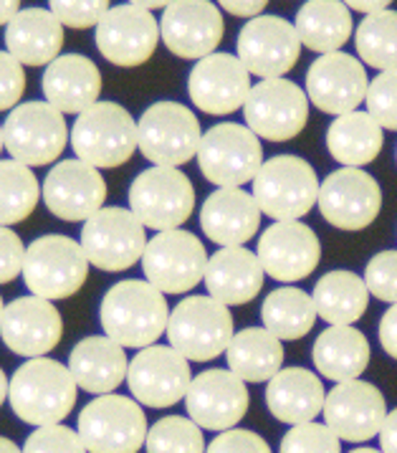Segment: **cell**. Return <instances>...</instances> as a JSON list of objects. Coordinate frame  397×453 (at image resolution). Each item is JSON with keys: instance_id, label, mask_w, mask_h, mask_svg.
<instances>
[{"instance_id": "obj_59", "label": "cell", "mask_w": 397, "mask_h": 453, "mask_svg": "<svg viewBox=\"0 0 397 453\" xmlns=\"http://www.w3.org/2000/svg\"><path fill=\"white\" fill-rule=\"evenodd\" d=\"M5 150V140H3V125H0V152Z\"/></svg>"}, {"instance_id": "obj_47", "label": "cell", "mask_w": 397, "mask_h": 453, "mask_svg": "<svg viewBox=\"0 0 397 453\" xmlns=\"http://www.w3.org/2000/svg\"><path fill=\"white\" fill-rule=\"evenodd\" d=\"M26 66L16 56L0 51V111H13L26 91Z\"/></svg>"}, {"instance_id": "obj_57", "label": "cell", "mask_w": 397, "mask_h": 453, "mask_svg": "<svg viewBox=\"0 0 397 453\" xmlns=\"http://www.w3.org/2000/svg\"><path fill=\"white\" fill-rule=\"evenodd\" d=\"M8 393H11V380L5 378V372H3V367H0V405L5 403Z\"/></svg>"}, {"instance_id": "obj_39", "label": "cell", "mask_w": 397, "mask_h": 453, "mask_svg": "<svg viewBox=\"0 0 397 453\" xmlns=\"http://www.w3.org/2000/svg\"><path fill=\"white\" fill-rule=\"evenodd\" d=\"M41 185L34 170L19 160H0V226H16L36 211Z\"/></svg>"}, {"instance_id": "obj_11", "label": "cell", "mask_w": 397, "mask_h": 453, "mask_svg": "<svg viewBox=\"0 0 397 453\" xmlns=\"http://www.w3.org/2000/svg\"><path fill=\"white\" fill-rule=\"evenodd\" d=\"M198 165L205 180L218 188H243L256 180L263 165V147L248 125L220 122L202 134Z\"/></svg>"}, {"instance_id": "obj_21", "label": "cell", "mask_w": 397, "mask_h": 453, "mask_svg": "<svg viewBox=\"0 0 397 453\" xmlns=\"http://www.w3.org/2000/svg\"><path fill=\"white\" fill-rule=\"evenodd\" d=\"M0 337L3 345L19 357H46L64 337L61 311L49 299L34 294L19 296L11 304H5L0 319Z\"/></svg>"}, {"instance_id": "obj_15", "label": "cell", "mask_w": 397, "mask_h": 453, "mask_svg": "<svg viewBox=\"0 0 397 453\" xmlns=\"http://www.w3.org/2000/svg\"><path fill=\"white\" fill-rule=\"evenodd\" d=\"M96 49L109 64L119 69H137L147 64L163 41L160 23L152 11L122 3L109 8V13L96 26Z\"/></svg>"}, {"instance_id": "obj_56", "label": "cell", "mask_w": 397, "mask_h": 453, "mask_svg": "<svg viewBox=\"0 0 397 453\" xmlns=\"http://www.w3.org/2000/svg\"><path fill=\"white\" fill-rule=\"evenodd\" d=\"M0 453H23V449H19L11 438L0 435Z\"/></svg>"}, {"instance_id": "obj_31", "label": "cell", "mask_w": 397, "mask_h": 453, "mask_svg": "<svg viewBox=\"0 0 397 453\" xmlns=\"http://www.w3.org/2000/svg\"><path fill=\"white\" fill-rule=\"evenodd\" d=\"M69 370L81 390L91 395H109L126 380L129 365L125 347L107 334H94L73 347Z\"/></svg>"}, {"instance_id": "obj_30", "label": "cell", "mask_w": 397, "mask_h": 453, "mask_svg": "<svg viewBox=\"0 0 397 453\" xmlns=\"http://www.w3.org/2000/svg\"><path fill=\"white\" fill-rule=\"evenodd\" d=\"M3 38L5 51L23 66H49L64 51V23L46 8H23Z\"/></svg>"}, {"instance_id": "obj_45", "label": "cell", "mask_w": 397, "mask_h": 453, "mask_svg": "<svg viewBox=\"0 0 397 453\" xmlns=\"http://www.w3.org/2000/svg\"><path fill=\"white\" fill-rule=\"evenodd\" d=\"M23 453H89L79 431L69 426H41L26 438Z\"/></svg>"}, {"instance_id": "obj_20", "label": "cell", "mask_w": 397, "mask_h": 453, "mask_svg": "<svg viewBox=\"0 0 397 453\" xmlns=\"http://www.w3.org/2000/svg\"><path fill=\"white\" fill-rule=\"evenodd\" d=\"M41 196L49 208L61 220L79 223L89 220L94 213L104 208L107 200V180L96 167L84 160H61L51 167L41 185Z\"/></svg>"}, {"instance_id": "obj_35", "label": "cell", "mask_w": 397, "mask_h": 453, "mask_svg": "<svg viewBox=\"0 0 397 453\" xmlns=\"http://www.w3.org/2000/svg\"><path fill=\"white\" fill-rule=\"evenodd\" d=\"M385 132L370 111H349L337 117L326 129V147L344 167H362L378 160Z\"/></svg>"}, {"instance_id": "obj_12", "label": "cell", "mask_w": 397, "mask_h": 453, "mask_svg": "<svg viewBox=\"0 0 397 453\" xmlns=\"http://www.w3.org/2000/svg\"><path fill=\"white\" fill-rule=\"evenodd\" d=\"M79 243L91 266L102 272H126L142 261L147 234L142 220L132 211L109 205L84 223Z\"/></svg>"}, {"instance_id": "obj_48", "label": "cell", "mask_w": 397, "mask_h": 453, "mask_svg": "<svg viewBox=\"0 0 397 453\" xmlns=\"http://www.w3.org/2000/svg\"><path fill=\"white\" fill-rule=\"evenodd\" d=\"M205 453H271V446L253 431L231 428L216 435Z\"/></svg>"}, {"instance_id": "obj_18", "label": "cell", "mask_w": 397, "mask_h": 453, "mask_svg": "<svg viewBox=\"0 0 397 453\" xmlns=\"http://www.w3.org/2000/svg\"><path fill=\"white\" fill-rule=\"evenodd\" d=\"M302 46L294 23L279 16H258L240 28L235 49L251 76L284 79V73L296 66Z\"/></svg>"}, {"instance_id": "obj_25", "label": "cell", "mask_w": 397, "mask_h": 453, "mask_svg": "<svg viewBox=\"0 0 397 453\" xmlns=\"http://www.w3.org/2000/svg\"><path fill=\"white\" fill-rule=\"evenodd\" d=\"M251 73L238 56L210 54L195 61L187 76V94L193 104L213 117L233 114L251 94Z\"/></svg>"}, {"instance_id": "obj_8", "label": "cell", "mask_w": 397, "mask_h": 453, "mask_svg": "<svg viewBox=\"0 0 397 453\" xmlns=\"http://www.w3.org/2000/svg\"><path fill=\"white\" fill-rule=\"evenodd\" d=\"M129 211L152 231H175L195 211V188L178 167L152 165L129 185Z\"/></svg>"}, {"instance_id": "obj_38", "label": "cell", "mask_w": 397, "mask_h": 453, "mask_svg": "<svg viewBox=\"0 0 397 453\" xmlns=\"http://www.w3.org/2000/svg\"><path fill=\"white\" fill-rule=\"evenodd\" d=\"M261 319H263V326L281 342H294L314 329L319 311L311 294L296 287H281L263 299Z\"/></svg>"}, {"instance_id": "obj_28", "label": "cell", "mask_w": 397, "mask_h": 453, "mask_svg": "<svg viewBox=\"0 0 397 453\" xmlns=\"http://www.w3.org/2000/svg\"><path fill=\"white\" fill-rule=\"evenodd\" d=\"M46 102L61 114H81L99 102L102 72L89 56L61 54L41 76Z\"/></svg>"}, {"instance_id": "obj_22", "label": "cell", "mask_w": 397, "mask_h": 453, "mask_svg": "<svg viewBox=\"0 0 397 453\" xmlns=\"http://www.w3.org/2000/svg\"><path fill=\"white\" fill-rule=\"evenodd\" d=\"M223 13L210 0H175L163 11L160 34L170 54L200 61L223 41Z\"/></svg>"}, {"instance_id": "obj_44", "label": "cell", "mask_w": 397, "mask_h": 453, "mask_svg": "<svg viewBox=\"0 0 397 453\" xmlns=\"http://www.w3.org/2000/svg\"><path fill=\"white\" fill-rule=\"evenodd\" d=\"M111 0H49V11L64 23V28L87 31L96 28L109 13Z\"/></svg>"}, {"instance_id": "obj_29", "label": "cell", "mask_w": 397, "mask_h": 453, "mask_svg": "<svg viewBox=\"0 0 397 453\" xmlns=\"http://www.w3.org/2000/svg\"><path fill=\"white\" fill-rule=\"evenodd\" d=\"M263 266L256 251L246 246H228L208 258L205 287L208 294L225 307H240L256 299L263 289Z\"/></svg>"}, {"instance_id": "obj_43", "label": "cell", "mask_w": 397, "mask_h": 453, "mask_svg": "<svg viewBox=\"0 0 397 453\" xmlns=\"http://www.w3.org/2000/svg\"><path fill=\"white\" fill-rule=\"evenodd\" d=\"M364 104H367L370 117L378 119L379 127L397 132V69L379 72L370 81Z\"/></svg>"}, {"instance_id": "obj_6", "label": "cell", "mask_w": 397, "mask_h": 453, "mask_svg": "<svg viewBox=\"0 0 397 453\" xmlns=\"http://www.w3.org/2000/svg\"><path fill=\"white\" fill-rule=\"evenodd\" d=\"M3 140L13 160L28 167H43L61 157L66 142H72V129L66 127V114L49 102H23L8 111Z\"/></svg>"}, {"instance_id": "obj_14", "label": "cell", "mask_w": 397, "mask_h": 453, "mask_svg": "<svg viewBox=\"0 0 397 453\" xmlns=\"http://www.w3.org/2000/svg\"><path fill=\"white\" fill-rule=\"evenodd\" d=\"M243 117L258 137L289 142L307 127V91L289 79H261L243 104Z\"/></svg>"}, {"instance_id": "obj_41", "label": "cell", "mask_w": 397, "mask_h": 453, "mask_svg": "<svg viewBox=\"0 0 397 453\" xmlns=\"http://www.w3.org/2000/svg\"><path fill=\"white\" fill-rule=\"evenodd\" d=\"M145 449L147 453H205V438L193 418L167 416L149 428Z\"/></svg>"}, {"instance_id": "obj_55", "label": "cell", "mask_w": 397, "mask_h": 453, "mask_svg": "<svg viewBox=\"0 0 397 453\" xmlns=\"http://www.w3.org/2000/svg\"><path fill=\"white\" fill-rule=\"evenodd\" d=\"M126 3L140 5V8H147V11H157V8H167V5L175 3V0H126Z\"/></svg>"}, {"instance_id": "obj_51", "label": "cell", "mask_w": 397, "mask_h": 453, "mask_svg": "<svg viewBox=\"0 0 397 453\" xmlns=\"http://www.w3.org/2000/svg\"><path fill=\"white\" fill-rule=\"evenodd\" d=\"M223 11H228L235 19H258L269 8V0H218Z\"/></svg>"}, {"instance_id": "obj_9", "label": "cell", "mask_w": 397, "mask_h": 453, "mask_svg": "<svg viewBox=\"0 0 397 453\" xmlns=\"http://www.w3.org/2000/svg\"><path fill=\"white\" fill-rule=\"evenodd\" d=\"M79 435L89 453H137L145 446L147 416L126 395H96L79 413Z\"/></svg>"}, {"instance_id": "obj_19", "label": "cell", "mask_w": 397, "mask_h": 453, "mask_svg": "<svg viewBox=\"0 0 397 453\" xmlns=\"http://www.w3.org/2000/svg\"><path fill=\"white\" fill-rule=\"evenodd\" d=\"M251 395L246 380H240L231 367H213L193 378L185 408L187 418H193L205 431H231L248 413Z\"/></svg>"}, {"instance_id": "obj_33", "label": "cell", "mask_w": 397, "mask_h": 453, "mask_svg": "<svg viewBox=\"0 0 397 453\" xmlns=\"http://www.w3.org/2000/svg\"><path fill=\"white\" fill-rule=\"evenodd\" d=\"M311 355L319 375H324L326 380L349 382L360 380V375L370 365L372 349L360 329L344 325L326 326L317 337Z\"/></svg>"}, {"instance_id": "obj_1", "label": "cell", "mask_w": 397, "mask_h": 453, "mask_svg": "<svg viewBox=\"0 0 397 453\" xmlns=\"http://www.w3.org/2000/svg\"><path fill=\"white\" fill-rule=\"evenodd\" d=\"M99 322L104 334L125 349H145L157 345V340L167 332L170 309L163 291L147 279H126L104 294Z\"/></svg>"}, {"instance_id": "obj_17", "label": "cell", "mask_w": 397, "mask_h": 453, "mask_svg": "<svg viewBox=\"0 0 397 453\" xmlns=\"http://www.w3.org/2000/svg\"><path fill=\"white\" fill-rule=\"evenodd\" d=\"M193 382L190 360L182 357L175 347L149 345L140 349L126 372L129 393L147 408H170L187 395Z\"/></svg>"}, {"instance_id": "obj_24", "label": "cell", "mask_w": 397, "mask_h": 453, "mask_svg": "<svg viewBox=\"0 0 397 453\" xmlns=\"http://www.w3.org/2000/svg\"><path fill=\"white\" fill-rule=\"evenodd\" d=\"M258 261L276 281L294 284L319 266L322 243L302 220H276L258 238Z\"/></svg>"}, {"instance_id": "obj_27", "label": "cell", "mask_w": 397, "mask_h": 453, "mask_svg": "<svg viewBox=\"0 0 397 453\" xmlns=\"http://www.w3.org/2000/svg\"><path fill=\"white\" fill-rule=\"evenodd\" d=\"M261 208L240 188H218L200 208V228L220 249L248 243L261 228Z\"/></svg>"}, {"instance_id": "obj_13", "label": "cell", "mask_w": 397, "mask_h": 453, "mask_svg": "<svg viewBox=\"0 0 397 453\" xmlns=\"http://www.w3.org/2000/svg\"><path fill=\"white\" fill-rule=\"evenodd\" d=\"M208 254L205 246L190 231H163L147 241L142 272L152 287L163 294L193 291L205 279Z\"/></svg>"}, {"instance_id": "obj_60", "label": "cell", "mask_w": 397, "mask_h": 453, "mask_svg": "<svg viewBox=\"0 0 397 453\" xmlns=\"http://www.w3.org/2000/svg\"><path fill=\"white\" fill-rule=\"evenodd\" d=\"M3 311H5V304H3V296H0V319H3Z\"/></svg>"}, {"instance_id": "obj_26", "label": "cell", "mask_w": 397, "mask_h": 453, "mask_svg": "<svg viewBox=\"0 0 397 453\" xmlns=\"http://www.w3.org/2000/svg\"><path fill=\"white\" fill-rule=\"evenodd\" d=\"M326 426L349 443L370 441L382 431L387 403L372 382H337L324 400Z\"/></svg>"}, {"instance_id": "obj_5", "label": "cell", "mask_w": 397, "mask_h": 453, "mask_svg": "<svg viewBox=\"0 0 397 453\" xmlns=\"http://www.w3.org/2000/svg\"><path fill=\"white\" fill-rule=\"evenodd\" d=\"M233 317L225 304L208 296H187L170 311L167 340L190 363H208L225 355L233 340Z\"/></svg>"}, {"instance_id": "obj_3", "label": "cell", "mask_w": 397, "mask_h": 453, "mask_svg": "<svg viewBox=\"0 0 397 453\" xmlns=\"http://www.w3.org/2000/svg\"><path fill=\"white\" fill-rule=\"evenodd\" d=\"M72 147L79 160L96 170L122 167L137 152V122L117 102H96L81 111L72 127Z\"/></svg>"}, {"instance_id": "obj_50", "label": "cell", "mask_w": 397, "mask_h": 453, "mask_svg": "<svg viewBox=\"0 0 397 453\" xmlns=\"http://www.w3.org/2000/svg\"><path fill=\"white\" fill-rule=\"evenodd\" d=\"M379 345L393 360H397V304H390L379 319Z\"/></svg>"}, {"instance_id": "obj_58", "label": "cell", "mask_w": 397, "mask_h": 453, "mask_svg": "<svg viewBox=\"0 0 397 453\" xmlns=\"http://www.w3.org/2000/svg\"><path fill=\"white\" fill-rule=\"evenodd\" d=\"M349 453H382V451H378V449H370V446H367V449H355V451H349Z\"/></svg>"}, {"instance_id": "obj_4", "label": "cell", "mask_w": 397, "mask_h": 453, "mask_svg": "<svg viewBox=\"0 0 397 453\" xmlns=\"http://www.w3.org/2000/svg\"><path fill=\"white\" fill-rule=\"evenodd\" d=\"M89 258L81 243L69 236H41L26 246L23 281L34 296L58 302L69 299L89 279Z\"/></svg>"}, {"instance_id": "obj_34", "label": "cell", "mask_w": 397, "mask_h": 453, "mask_svg": "<svg viewBox=\"0 0 397 453\" xmlns=\"http://www.w3.org/2000/svg\"><path fill=\"white\" fill-rule=\"evenodd\" d=\"M294 26L302 43L319 56L340 51L355 34L352 11L342 0H307L299 8Z\"/></svg>"}, {"instance_id": "obj_42", "label": "cell", "mask_w": 397, "mask_h": 453, "mask_svg": "<svg viewBox=\"0 0 397 453\" xmlns=\"http://www.w3.org/2000/svg\"><path fill=\"white\" fill-rule=\"evenodd\" d=\"M279 453H342V438L326 423H302L291 426V431L281 438Z\"/></svg>"}, {"instance_id": "obj_37", "label": "cell", "mask_w": 397, "mask_h": 453, "mask_svg": "<svg viewBox=\"0 0 397 453\" xmlns=\"http://www.w3.org/2000/svg\"><path fill=\"white\" fill-rule=\"evenodd\" d=\"M314 304L329 326L360 322L370 304V289L364 279L352 272H329L314 287Z\"/></svg>"}, {"instance_id": "obj_36", "label": "cell", "mask_w": 397, "mask_h": 453, "mask_svg": "<svg viewBox=\"0 0 397 453\" xmlns=\"http://www.w3.org/2000/svg\"><path fill=\"white\" fill-rule=\"evenodd\" d=\"M225 360L240 380L269 382L281 370L284 345L266 326H248L235 332L225 349Z\"/></svg>"}, {"instance_id": "obj_32", "label": "cell", "mask_w": 397, "mask_h": 453, "mask_svg": "<svg viewBox=\"0 0 397 453\" xmlns=\"http://www.w3.org/2000/svg\"><path fill=\"white\" fill-rule=\"evenodd\" d=\"M324 385L307 367L279 370L266 388V405L271 416L289 426L311 423L324 411Z\"/></svg>"}, {"instance_id": "obj_53", "label": "cell", "mask_w": 397, "mask_h": 453, "mask_svg": "<svg viewBox=\"0 0 397 453\" xmlns=\"http://www.w3.org/2000/svg\"><path fill=\"white\" fill-rule=\"evenodd\" d=\"M342 3L349 11H360L364 16H370V13H378V11H387L393 0H342Z\"/></svg>"}, {"instance_id": "obj_7", "label": "cell", "mask_w": 397, "mask_h": 453, "mask_svg": "<svg viewBox=\"0 0 397 453\" xmlns=\"http://www.w3.org/2000/svg\"><path fill=\"white\" fill-rule=\"evenodd\" d=\"M322 182L314 167L296 155H276L261 165L253 180V198L273 220H299L319 203Z\"/></svg>"}, {"instance_id": "obj_49", "label": "cell", "mask_w": 397, "mask_h": 453, "mask_svg": "<svg viewBox=\"0 0 397 453\" xmlns=\"http://www.w3.org/2000/svg\"><path fill=\"white\" fill-rule=\"evenodd\" d=\"M26 246L19 234H13L8 226H0V284H11L16 276L23 273Z\"/></svg>"}, {"instance_id": "obj_16", "label": "cell", "mask_w": 397, "mask_h": 453, "mask_svg": "<svg viewBox=\"0 0 397 453\" xmlns=\"http://www.w3.org/2000/svg\"><path fill=\"white\" fill-rule=\"evenodd\" d=\"M319 211L340 231H364L382 211L379 182L362 167H340L319 188Z\"/></svg>"}, {"instance_id": "obj_23", "label": "cell", "mask_w": 397, "mask_h": 453, "mask_svg": "<svg viewBox=\"0 0 397 453\" xmlns=\"http://www.w3.org/2000/svg\"><path fill=\"white\" fill-rule=\"evenodd\" d=\"M370 79L364 72V64L355 56L334 51L319 56L307 72V96L309 102L324 114L342 117L349 111H357L367 99Z\"/></svg>"}, {"instance_id": "obj_52", "label": "cell", "mask_w": 397, "mask_h": 453, "mask_svg": "<svg viewBox=\"0 0 397 453\" xmlns=\"http://www.w3.org/2000/svg\"><path fill=\"white\" fill-rule=\"evenodd\" d=\"M379 446H382V453H397V408L390 411L387 418H385V423H382Z\"/></svg>"}, {"instance_id": "obj_46", "label": "cell", "mask_w": 397, "mask_h": 453, "mask_svg": "<svg viewBox=\"0 0 397 453\" xmlns=\"http://www.w3.org/2000/svg\"><path fill=\"white\" fill-rule=\"evenodd\" d=\"M364 284L379 302L397 304V251H379L364 269Z\"/></svg>"}, {"instance_id": "obj_10", "label": "cell", "mask_w": 397, "mask_h": 453, "mask_svg": "<svg viewBox=\"0 0 397 453\" xmlns=\"http://www.w3.org/2000/svg\"><path fill=\"white\" fill-rule=\"evenodd\" d=\"M137 140L152 165L180 167L198 157L202 129L198 117L180 102H155L137 119Z\"/></svg>"}, {"instance_id": "obj_54", "label": "cell", "mask_w": 397, "mask_h": 453, "mask_svg": "<svg viewBox=\"0 0 397 453\" xmlns=\"http://www.w3.org/2000/svg\"><path fill=\"white\" fill-rule=\"evenodd\" d=\"M20 11V0H0V28L8 26L11 20L19 16Z\"/></svg>"}, {"instance_id": "obj_40", "label": "cell", "mask_w": 397, "mask_h": 453, "mask_svg": "<svg viewBox=\"0 0 397 453\" xmlns=\"http://www.w3.org/2000/svg\"><path fill=\"white\" fill-rule=\"evenodd\" d=\"M355 46L362 64L378 72L397 69V11H378L364 16L355 31Z\"/></svg>"}, {"instance_id": "obj_2", "label": "cell", "mask_w": 397, "mask_h": 453, "mask_svg": "<svg viewBox=\"0 0 397 453\" xmlns=\"http://www.w3.org/2000/svg\"><path fill=\"white\" fill-rule=\"evenodd\" d=\"M79 385L72 370L51 357L26 360L11 378V408L28 426H56L76 405Z\"/></svg>"}]
</instances>
